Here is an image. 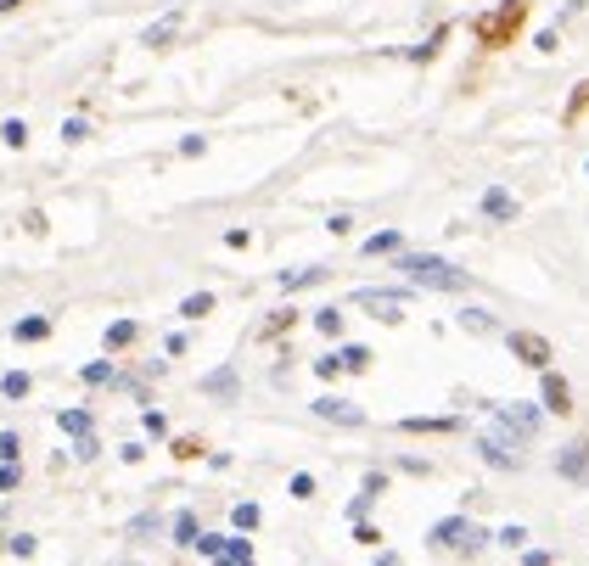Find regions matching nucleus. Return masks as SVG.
Segmentation results:
<instances>
[{"instance_id": "nucleus-1", "label": "nucleus", "mask_w": 589, "mask_h": 566, "mask_svg": "<svg viewBox=\"0 0 589 566\" xmlns=\"http://www.w3.org/2000/svg\"><path fill=\"white\" fill-rule=\"evenodd\" d=\"M404 269V281L410 286H427V292H466V269H455L449 258H432V253H404L399 258Z\"/></svg>"}, {"instance_id": "nucleus-2", "label": "nucleus", "mask_w": 589, "mask_h": 566, "mask_svg": "<svg viewBox=\"0 0 589 566\" xmlns=\"http://www.w3.org/2000/svg\"><path fill=\"white\" fill-rule=\"evenodd\" d=\"M483 538H489V533H483V527H472L466 516H449V522L432 527V544H438V550H466V555H472Z\"/></svg>"}, {"instance_id": "nucleus-3", "label": "nucleus", "mask_w": 589, "mask_h": 566, "mask_svg": "<svg viewBox=\"0 0 589 566\" xmlns=\"http://www.w3.org/2000/svg\"><path fill=\"white\" fill-rule=\"evenodd\" d=\"M494 426L511 432L517 443H528L539 432V404H505V410H494Z\"/></svg>"}, {"instance_id": "nucleus-4", "label": "nucleus", "mask_w": 589, "mask_h": 566, "mask_svg": "<svg viewBox=\"0 0 589 566\" xmlns=\"http://www.w3.org/2000/svg\"><path fill=\"white\" fill-rule=\"evenodd\" d=\"M354 303L371 309L376 320H388V326H399V320H404V292H376V286H365V292H354Z\"/></svg>"}, {"instance_id": "nucleus-5", "label": "nucleus", "mask_w": 589, "mask_h": 566, "mask_svg": "<svg viewBox=\"0 0 589 566\" xmlns=\"http://www.w3.org/2000/svg\"><path fill=\"white\" fill-rule=\"evenodd\" d=\"M511 354L522 359V365H533V370H550V342L539 337V331H511Z\"/></svg>"}, {"instance_id": "nucleus-6", "label": "nucleus", "mask_w": 589, "mask_h": 566, "mask_svg": "<svg viewBox=\"0 0 589 566\" xmlns=\"http://www.w3.org/2000/svg\"><path fill=\"white\" fill-rule=\"evenodd\" d=\"M522 12H528V0H511V6H505L500 17H483V23H477V34H483L489 45H500L505 34H511V29L522 23Z\"/></svg>"}, {"instance_id": "nucleus-7", "label": "nucleus", "mask_w": 589, "mask_h": 566, "mask_svg": "<svg viewBox=\"0 0 589 566\" xmlns=\"http://www.w3.org/2000/svg\"><path fill=\"white\" fill-rule=\"evenodd\" d=\"M315 415L320 421H337V426H365V410L360 404H348V398H315Z\"/></svg>"}, {"instance_id": "nucleus-8", "label": "nucleus", "mask_w": 589, "mask_h": 566, "mask_svg": "<svg viewBox=\"0 0 589 566\" xmlns=\"http://www.w3.org/2000/svg\"><path fill=\"white\" fill-rule=\"evenodd\" d=\"M556 471H561V477H589V443H567V449H561L556 454Z\"/></svg>"}, {"instance_id": "nucleus-9", "label": "nucleus", "mask_w": 589, "mask_h": 566, "mask_svg": "<svg viewBox=\"0 0 589 566\" xmlns=\"http://www.w3.org/2000/svg\"><path fill=\"white\" fill-rule=\"evenodd\" d=\"M483 213H489V219H517V197H511V191H500V185H489V191H483Z\"/></svg>"}, {"instance_id": "nucleus-10", "label": "nucleus", "mask_w": 589, "mask_h": 566, "mask_svg": "<svg viewBox=\"0 0 589 566\" xmlns=\"http://www.w3.org/2000/svg\"><path fill=\"white\" fill-rule=\"evenodd\" d=\"M545 410H556V415H567V410H573V387L561 382L556 370H545Z\"/></svg>"}, {"instance_id": "nucleus-11", "label": "nucleus", "mask_w": 589, "mask_h": 566, "mask_svg": "<svg viewBox=\"0 0 589 566\" xmlns=\"http://www.w3.org/2000/svg\"><path fill=\"white\" fill-rule=\"evenodd\" d=\"M315 281H326V269H320V264H303V269H292V275H281V286H287V292H298V286H315Z\"/></svg>"}, {"instance_id": "nucleus-12", "label": "nucleus", "mask_w": 589, "mask_h": 566, "mask_svg": "<svg viewBox=\"0 0 589 566\" xmlns=\"http://www.w3.org/2000/svg\"><path fill=\"white\" fill-rule=\"evenodd\" d=\"M202 393L230 398V393H236V370H214V376H202Z\"/></svg>"}, {"instance_id": "nucleus-13", "label": "nucleus", "mask_w": 589, "mask_h": 566, "mask_svg": "<svg viewBox=\"0 0 589 566\" xmlns=\"http://www.w3.org/2000/svg\"><path fill=\"white\" fill-rule=\"evenodd\" d=\"M404 432H455V415H432V421L410 415V421H404Z\"/></svg>"}, {"instance_id": "nucleus-14", "label": "nucleus", "mask_w": 589, "mask_h": 566, "mask_svg": "<svg viewBox=\"0 0 589 566\" xmlns=\"http://www.w3.org/2000/svg\"><path fill=\"white\" fill-rule=\"evenodd\" d=\"M174 29H180V12H169L163 23H152V29H146V45H169Z\"/></svg>"}, {"instance_id": "nucleus-15", "label": "nucleus", "mask_w": 589, "mask_h": 566, "mask_svg": "<svg viewBox=\"0 0 589 566\" xmlns=\"http://www.w3.org/2000/svg\"><path fill=\"white\" fill-rule=\"evenodd\" d=\"M197 516H191V510H180V516H174V544H197Z\"/></svg>"}, {"instance_id": "nucleus-16", "label": "nucleus", "mask_w": 589, "mask_h": 566, "mask_svg": "<svg viewBox=\"0 0 589 566\" xmlns=\"http://www.w3.org/2000/svg\"><path fill=\"white\" fill-rule=\"evenodd\" d=\"M337 359H343V370H365V365H371V348L348 342V348H337Z\"/></svg>"}, {"instance_id": "nucleus-17", "label": "nucleus", "mask_w": 589, "mask_h": 566, "mask_svg": "<svg viewBox=\"0 0 589 566\" xmlns=\"http://www.w3.org/2000/svg\"><path fill=\"white\" fill-rule=\"evenodd\" d=\"M0 141L6 146H29V124H23V118H6V124H0Z\"/></svg>"}, {"instance_id": "nucleus-18", "label": "nucleus", "mask_w": 589, "mask_h": 566, "mask_svg": "<svg viewBox=\"0 0 589 566\" xmlns=\"http://www.w3.org/2000/svg\"><path fill=\"white\" fill-rule=\"evenodd\" d=\"M460 326H466V331H477V337H489V331H494V320H489V309H466V314H460Z\"/></svg>"}, {"instance_id": "nucleus-19", "label": "nucleus", "mask_w": 589, "mask_h": 566, "mask_svg": "<svg viewBox=\"0 0 589 566\" xmlns=\"http://www.w3.org/2000/svg\"><path fill=\"white\" fill-rule=\"evenodd\" d=\"M399 241H404L399 230H382V236H371V241H365V253H371V258H376V253H399Z\"/></svg>"}, {"instance_id": "nucleus-20", "label": "nucleus", "mask_w": 589, "mask_h": 566, "mask_svg": "<svg viewBox=\"0 0 589 566\" xmlns=\"http://www.w3.org/2000/svg\"><path fill=\"white\" fill-rule=\"evenodd\" d=\"M135 342V320H118V326H107V348H130Z\"/></svg>"}, {"instance_id": "nucleus-21", "label": "nucleus", "mask_w": 589, "mask_h": 566, "mask_svg": "<svg viewBox=\"0 0 589 566\" xmlns=\"http://www.w3.org/2000/svg\"><path fill=\"white\" fill-rule=\"evenodd\" d=\"M208 309H214V292H197V298H186V303H180V314H186V320H202Z\"/></svg>"}, {"instance_id": "nucleus-22", "label": "nucleus", "mask_w": 589, "mask_h": 566, "mask_svg": "<svg viewBox=\"0 0 589 566\" xmlns=\"http://www.w3.org/2000/svg\"><path fill=\"white\" fill-rule=\"evenodd\" d=\"M0 393H6V398H23V393H29V376H23V370H6V376H0Z\"/></svg>"}, {"instance_id": "nucleus-23", "label": "nucleus", "mask_w": 589, "mask_h": 566, "mask_svg": "<svg viewBox=\"0 0 589 566\" xmlns=\"http://www.w3.org/2000/svg\"><path fill=\"white\" fill-rule=\"evenodd\" d=\"M62 432H73V438H90V415H85V410H68V415H62Z\"/></svg>"}, {"instance_id": "nucleus-24", "label": "nucleus", "mask_w": 589, "mask_h": 566, "mask_svg": "<svg viewBox=\"0 0 589 566\" xmlns=\"http://www.w3.org/2000/svg\"><path fill=\"white\" fill-rule=\"evenodd\" d=\"M45 331H51V320H40V314H34V320H23V326H17V342H40Z\"/></svg>"}, {"instance_id": "nucleus-25", "label": "nucleus", "mask_w": 589, "mask_h": 566, "mask_svg": "<svg viewBox=\"0 0 589 566\" xmlns=\"http://www.w3.org/2000/svg\"><path fill=\"white\" fill-rule=\"evenodd\" d=\"M62 141H68V146L90 141V124H85V118H68V124H62Z\"/></svg>"}, {"instance_id": "nucleus-26", "label": "nucleus", "mask_w": 589, "mask_h": 566, "mask_svg": "<svg viewBox=\"0 0 589 566\" xmlns=\"http://www.w3.org/2000/svg\"><path fill=\"white\" fill-rule=\"evenodd\" d=\"M315 326L326 331V337H337V331H343V314H337V309H320V314H315Z\"/></svg>"}, {"instance_id": "nucleus-27", "label": "nucleus", "mask_w": 589, "mask_h": 566, "mask_svg": "<svg viewBox=\"0 0 589 566\" xmlns=\"http://www.w3.org/2000/svg\"><path fill=\"white\" fill-rule=\"evenodd\" d=\"M292 499H315V477H309V471H298V477H292Z\"/></svg>"}, {"instance_id": "nucleus-28", "label": "nucleus", "mask_w": 589, "mask_h": 566, "mask_svg": "<svg viewBox=\"0 0 589 566\" xmlns=\"http://www.w3.org/2000/svg\"><path fill=\"white\" fill-rule=\"evenodd\" d=\"M230 522L242 527V533H247V527H259V505H236V516H230Z\"/></svg>"}, {"instance_id": "nucleus-29", "label": "nucleus", "mask_w": 589, "mask_h": 566, "mask_svg": "<svg viewBox=\"0 0 589 566\" xmlns=\"http://www.w3.org/2000/svg\"><path fill=\"white\" fill-rule=\"evenodd\" d=\"M79 376H85L90 387H101V382H113V365H85V370H79Z\"/></svg>"}, {"instance_id": "nucleus-30", "label": "nucleus", "mask_w": 589, "mask_h": 566, "mask_svg": "<svg viewBox=\"0 0 589 566\" xmlns=\"http://www.w3.org/2000/svg\"><path fill=\"white\" fill-rule=\"evenodd\" d=\"M17 449H23V443H17V432H0V460H6V466L17 460Z\"/></svg>"}, {"instance_id": "nucleus-31", "label": "nucleus", "mask_w": 589, "mask_h": 566, "mask_svg": "<svg viewBox=\"0 0 589 566\" xmlns=\"http://www.w3.org/2000/svg\"><path fill=\"white\" fill-rule=\"evenodd\" d=\"M500 544H505V550H522V544H528V533H522V527H500Z\"/></svg>"}, {"instance_id": "nucleus-32", "label": "nucleus", "mask_w": 589, "mask_h": 566, "mask_svg": "<svg viewBox=\"0 0 589 566\" xmlns=\"http://www.w3.org/2000/svg\"><path fill=\"white\" fill-rule=\"evenodd\" d=\"M202 146H208L202 135H186V141H180V152H186V157H202Z\"/></svg>"}, {"instance_id": "nucleus-33", "label": "nucleus", "mask_w": 589, "mask_h": 566, "mask_svg": "<svg viewBox=\"0 0 589 566\" xmlns=\"http://www.w3.org/2000/svg\"><path fill=\"white\" fill-rule=\"evenodd\" d=\"M528 566H550V555L545 550H528Z\"/></svg>"}, {"instance_id": "nucleus-34", "label": "nucleus", "mask_w": 589, "mask_h": 566, "mask_svg": "<svg viewBox=\"0 0 589 566\" xmlns=\"http://www.w3.org/2000/svg\"><path fill=\"white\" fill-rule=\"evenodd\" d=\"M12 6H23V0H0V12H12Z\"/></svg>"}, {"instance_id": "nucleus-35", "label": "nucleus", "mask_w": 589, "mask_h": 566, "mask_svg": "<svg viewBox=\"0 0 589 566\" xmlns=\"http://www.w3.org/2000/svg\"><path fill=\"white\" fill-rule=\"evenodd\" d=\"M219 566H253V561H219Z\"/></svg>"}, {"instance_id": "nucleus-36", "label": "nucleus", "mask_w": 589, "mask_h": 566, "mask_svg": "<svg viewBox=\"0 0 589 566\" xmlns=\"http://www.w3.org/2000/svg\"><path fill=\"white\" fill-rule=\"evenodd\" d=\"M124 566H130V561H124Z\"/></svg>"}]
</instances>
